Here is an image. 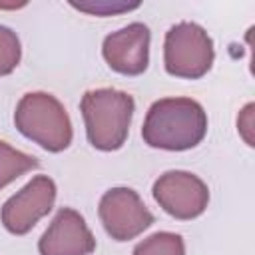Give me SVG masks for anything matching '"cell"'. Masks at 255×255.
<instances>
[{"label":"cell","mask_w":255,"mask_h":255,"mask_svg":"<svg viewBox=\"0 0 255 255\" xmlns=\"http://www.w3.org/2000/svg\"><path fill=\"white\" fill-rule=\"evenodd\" d=\"M207 133V114L191 98H163L145 114L141 137L149 147L183 151L195 147Z\"/></svg>","instance_id":"1"},{"label":"cell","mask_w":255,"mask_h":255,"mask_svg":"<svg viewBox=\"0 0 255 255\" xmlns=\"http://www.w3.org/2000/svg\"><path fill=\"white\" fill-rule=\"evenodd\" d=\"M88 141L102 151L120 149L129 131L135 102L128 92L114 88L90 90L80 102Z\"/></svg>","instance_id":"2"},{"label":"cell","mask_w":255,"mask_h":255,"mask_svg":"<svg viewBox=\"0 0 255 255\" xmlns=\"http://www.w3.org/2000/svg\"><path fill=\"white\" fill-rule=\"evenodd\" d=\"M14 124L18 131L46 151H64L74 137L72 122L58 98L46 92H28L16 106Z\"/></svg>","instance_id":"3"},{"label":"cell","mask_w":255,"mask_h":255,"mask_svg":"<svg viewBox=\"0 0 255 255\" xmlns=\"http://www.w3.org/2000/svg\"><path fill=\"white\" fill-rule=\"evenodd\" d=\"M213 60V40L199 24L179 22L165 32L163 66L169 76L197 80L211 70Z\"/></svg>","instance_id":"4"},{"label":"cell","mask_w":255,"mask_h":255,"mask_svg":"<svg viewBox=\"0 0 255 255\" xmlns=\"http://www.w3.org/2000/svg\"><path fill=\"white\" fill-rule=\"evenodd\" d=\"M106 233L116 241H129L153 223V213L131 187L108 189L98 205Z\"/></svg>","instance_id":"5"},{"label":"cell","mask_w":255,"mask_h":255,"mask_svg":"<svg viewBox=\"0 0 255 255\" xmlns=\"http://www.w3.org/2000/svg\"><path fill=\"white\" fill-rule=\"evenodd\" d=\"M153 199L175 219H195L209 203V189L201 177L191 171L171 169L159 175L153 183Z\"/></svg>","instance_id":"6"},{"label":"cell","mask_w":255,"mask_h":255,"mask_svg":"<svg viewBox=\"0 0 255 255\" xmlns=\"http://www.w3.org/2000/svg\"><path fill=\"white\" fill-rule=\"evenodd\" d=\"M56 201V183L48 175L32 177L20 191L8 197L2 205V225L14 235H26L44 215H48Z\"/></svg>","instance_id":"7"},{"label":"cell","mask_w":255,"mask_h":255,"mask_svg":"<svg viewBox=\"0 0 255 255\" xmlns=\"http://www.w3.org/2000/svg\"><path fill=\"white\" fill-rule=\"evenodd\" d=\"M149 28L141 22H131L104 38L102 56L114 72L124 76H139L149 64Z\"/></svg>","instance_id":"8"},{"label":"cell","mask_w":255,"mask_h":255,"mask_svg":"<svg viewBox=\"0 0 255 255\" xmlns=\"http://www.w3.org/2000/svg\"><path fill=\"white\" fill-rule=\"evenodd\" d=\"M96 239L86 219L72 207H62L38 241L40 255H90Z\"/></svg>","instance_id":"9"},{"label":"cell","mask_w":255,"mask_h":255,"mask_svg":"<svg viewBox=\"0 0 255 255\" xmlns=\"http://www.w3.org/2000/svg\"><path fill=\"white\" fill-rule=\"evenodd\" d=\"M38 165L40 161L34 155L24 153L0 139V189Z\"/></svg>","instance_id":"10"},{"label":"cell","mask_w":255,"mask_h":255,"mask_svg":"<svg viewBox=\"0 0 255 255\" xmlns=\"http://www.w3.org/2000/svg\"><path fill=\"white\" fill-rule=\"evenodd\" d=\"M133 255H185V243L177 233L157 231L139 241L133 249Z\"/></svg>","instance_id":"11"},{"label":"cell","mask_w":255,"mask_h":255,"mask_svg":"<svg viewBox=\"0 0 255 255\" xmlns=\"http://www.w3.org/2000/svg\"><path fill=\"white\" fill-rule=\"evenodd\" d=\"M22 48L16 32L8 26H0V76H8L20 64Z\"/></svg>","instance_id":"12"},{"label":"cell","mask_w":255,"mask_h":255,"mask_svg":"<svg viewBox=\"0 0 255 255\" xmlns=\"http://www.w3.org/2000/svg\"><path fill=\"white\" fill-rule=\"evenodd\" d=\"M74 8L82 10V12H90V14H102V16H108V14H114V12H122V10H133L137 8L139 4H114V2H96V4H72Z\"/></svg>","instance_id":"13"},{"label":"cell","mask_w":255,"mask_h":255,"mask_svg":"<svg viewBox=\"0 0 255 255\" xmlns=\"http://www.w3.org/2000/svg\"><path fill=\"white\" fill-rule=\"evenodd\" d=\"M251 112H253V104H247L245 108H243V112H241V116L237 118V128H239V131H241V135L245 137V141L249 143V145H253V137H251V126H253V122H251Z\"/></svg>","instance_id":"14"}]
</instances>
